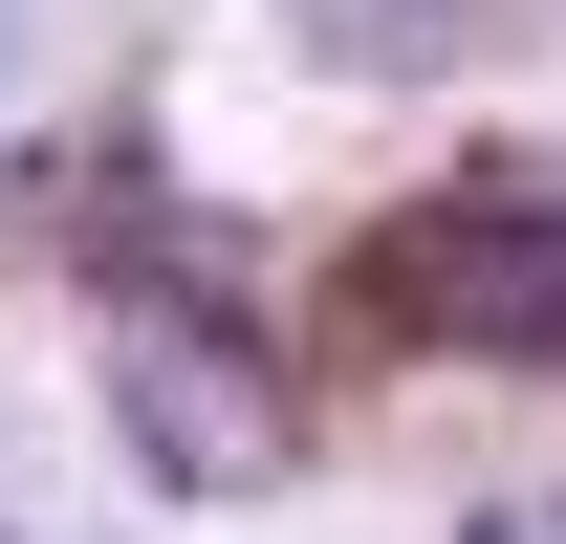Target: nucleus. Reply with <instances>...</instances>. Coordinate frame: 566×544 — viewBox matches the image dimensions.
<instances>
[{
    "label": "nucleus",
    "instance_id": "obj_2",
    "mask_svg": "<svg viewBox=\"0 0 566 544\" xmlns=\"http://www.w3.org/2000/svg\"><path fill=\"white\" fill-rule=\"evenodd\" d=\"M109 370H132V414H153V458H175V479L283 458V393H240V370H262V348H240V305H132V327H109Z\"/></svg>",
    "mask_w": 566,
    "mask_h": 544
},
{
    "label": "nucleus",
    "instance_id": "obj_4",
    "mask_svg": "<svg viewBox=\"0 0 566 544\" xmlns=\"http://www.w3.org/2000/svg\"><path fill=\"white\" fill-rule=\"evenodd\" d=\"M458 544H566V501H480V523H458Z\"/></svg>",
    "mask_w": 566,
    "mask_h": 544
},
{
    "label": "nucleus",
    "instance_id": "obj_3",
    "mask_svg": "<svg viewBox=\"0 0 566 544\" xmlns=\"http://www.w3.org/2000/svg\"><path fill=\"white\" fill-rule=\"evenodd\" d=\"M501 0H283V44L305 66H349V87H415V66H458Z\"/></svg>",
    "mask_w": 566,
    "mask_h": 544
},
{
    "label": "nucleus",
    "instance_id": "obj_5",
    "mask_svg": "<svg viewBox=\"0 0 566 544\" xmlns=\"http://www.w3.org/2000/svg\"><path fill=\"white\" fill-rule=\"evenodd\" d=\"M0 66H22V0H0Z\"/></svg>",
    "mask_w": 566,
    "mask_h": 544
},
{
    "label": "nucleus",
    "instance_id": "obj_1",
    "mask_svg": "<svg viewBox=\"0 0 566 544\" xmlns=\"http://www.w3.org/2000/svg\"><path fill=\"white\" fill-rule=\"evenodd\" d=\"M349 327H458V348H566V175H458V197H392L349 262Z\"/></svg>",
    "mask_w": 566,
    "mask_h": 544
}]
</instances>
